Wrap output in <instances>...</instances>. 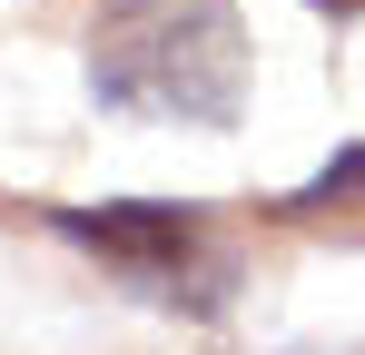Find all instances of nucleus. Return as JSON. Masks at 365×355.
I'll return each instance as SVG.
<instances>
[{
  "mask_svg": "<svg viewBox=\"0 0 365 355\" xmlns=\"http://www.w3.org/2000/svg\"><path fill=\"white\" fill-rule=\"evenodd\" d=\"M60 227L89 257H109L128 287L168 296V306H217V287H227L217 237H207V217H187V207H60Z\"/></svg>",
  "mask_w": 365,
  "mask_h": 355,
  "instance_id": "f03ea898",
  "label": "nucleus"
},
{
  "mask_svg": "<svg viewBox=\"0 0 365 355\" xmlns=\"http://www.w3.org/2000/svg\"><path fill=\"white\" fill-rule=\"evenodd\" d=\"M356 197H365V148H356V158H336L316 187H297L287 207H356Z\"/></svg>",
  "mask_w": 365,
  "mask_h": 355,
  "instance_id": "7ed1b4c3",
  "label": "nucleus"
},
{
  "mask_svg": "<svg viewBox=\"0 0 365 355\" xmlns=\"http://www.w3.org/2000/svg\"><path fill=\"white\" fill-rule=\"evenodd\" d=\"M89 89L128 118L227 128L247 109V30L227 0H109L89 20Z\"/></svg>",
  "mask_w": 365,
  "mask_h": 355,
  "instance_id": "f257e3e1",
  "label": "nucleus"
},
{
  "mask_svg": "<svg viewBox=\"0 0 365 355\" xmlns=\"http://www.w3.org/2000/svg\"><path fill=\"white\" fill-rule=\"evenodd\" d=\"M326 10H365V0H326Z\"/></svg>",
  "mask_w": 365,
  "mask_h": 355,
  "instance_id": "20e7f679",
  "label": "nucleus"
}]
</instances>
